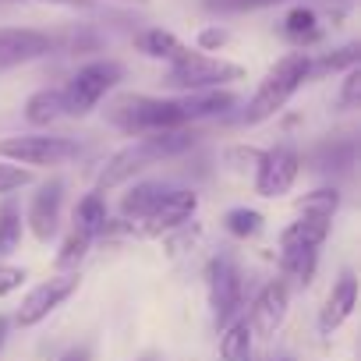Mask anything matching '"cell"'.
<instances>
[{"label": "cell", "instance_id": "4fadbf2b", "mask_svg": "<svg viewBox=\"0 0 361 361\" xmlns=\"http://www.w3.org/2000/svg\"><path fill=\"white\" fill-rule=\"evenodd\" d=\"M61 202H64V185L61 180H50L43 185L32 202H29V213H25V227L32 231V238L39 245H50L57 238V227H61Z\"/></svg>", "mask_w": 361, "mask_h": 361}, {"label": "cell", "instance_id": "d590c367", "mask_svg": "<svg viewBox=\"0 0 361 361\" xmlns=\"http://www.w3.org/2000/svg\"><path fill=\"white\" fill-rule=\"evenodd\" d=\"M43 4H61V8H96V0H43Z\"/></svg>", "mask_w": 361, "mask_h": 361}, {"label": "cell", "instance_id": "e575fe53", "mask_svg": "<svg viewBox=\"0 0 361 361\" xmlns=\"http://www.w3.org/2000/svg\"><path fill=\"white\" fill-rule=\"evenodd\" d=\"M61 361H92V350H89L85 343H78V347H68V350L61 354Z\"/></svg>", "mask_w": 361, "mask_h": 361}, {"label": "cell", "instance_id": "8d00e7d4", "mask_svg": "<svg viewBox=\"0 0 361 361\" xmlns=\"http://www.w3.org/2000/svg\"><path fill=\"white\" fill-rule=\"evenodd\" d=\"M4 340H8V319L0 315V347H4Z\"/></svg>", "mask_w": 361, "mask_h": 361}, {"label": "cell", "instance_id": "6da1fadb", "mask_svg": "<svg viewBox=\"0 0 361 361\" xmlns=\"http://www.w3.org/2000/svg\"><path fill=\"white\" fill-rule=\"evenodd\" d=\"M195 142H199V135L192 131V124H188V128H173V131H152V135L135 138L131 145L117 149V152L106 159V166L99 170V192L121 188V185H128L131 177H138L142 170L185 156Z\"/></svg>", "mask_w": 361, "mask_h": 361}, {"label": "cell", "instance_id": "d6a6232c", "mask_svg": "<svg viewBox=\"0 0 361 361\" xmlns=\"http://www.w3.org/2000/svg\"><path fill=\"white\" fill-rule=\"evenodd\" d=\"M227 43H231V32L220 29V25H206V29L195 36V50H202V54H209V50H224Z\"/></svg>", "mask_w": 361, "mask_h": 361}, {"label": "cell", "instance_id": "8fae6325", "mask_svg": "<svg viewBox=\"0 0 361 361\" xmlns=\"http://www.w3.org/2000/svg\"><path fill=\"white\" fill-rule=\"evenodd\" d=\"M54 54V36L43 29H22V25H4L0 29V71L32 64L39 57Z\"/></svg>", "mask_w": 361, "mask_h": 361}, {"label": "cell", "instance_id": "5bb4252c", "mask_svg": "<svg viewBox=\"0 0 361 361\" xmlns=\"http://www.w3.org/2000/svg\"><path fill=\"white\" fill-rule=\"evenodd\" d=\"M354 308H357V276H354V273H343V276L333 283V290H329V298H326V305H322V312H319V329H322V333L340 329V326L354 315Z\"/></svg>", "mask_w": 361, "mask_h": 361}, {"label": "cell", "instance_id": "d6986e66", "mask_svg": "<svg viewBox=\"0 0 361 361\" xmlns=\"http://www.w3.org/2000/svg\"><path fill=\"white\" fill-rule=\"evenodd\" d=\"M64 117V99H61V89H36L29 99H25V121L32 128H50Z\"/></svg>", "mask_w": 361, "mask_h": 361}, {"label": "cell", "instance_id": "277c9868", "mask_svg": "<svg viewBox=\"0 0 361 361\" xmlns=\"http://www.w3.org/2000/svg\"><path fill=\"white\" fill-rule=\"evenodd\" d=\"M245 78V68L234 64V61H224V57H213V54H202V50H180V57L170 61V71H166V85L177 89V92H202V89H227L234 82Z\"/></svg>", "mask_w": 361, "mask_h": 361}, {"label": "cell", "instance_id": "ba28073f", "mask_svg": "<svg viewBox=\"0 0 361 361\" xmlns=\"http://www.w3.org/2000/svg\"><path fill=\"white\" fill-rule=\"evenodd\" d=\"M195 209H199V195L192 188H170V195L145 220H135V224L124 220V227L138 238H163V234H173L185 227L195 216Z\"/></svg>", "mask_w": 361, "mask_h": 361}, {"label": "cell", "instance_id": "3957f363", "mask_svg": "<svg viewBox=\"0 0 361 361\" xmlns=\"http://www.w3.org/2000/svg\"><path fill=\"white\" fill-rule=\"evenodd\" d=\"M106 121L121 128L124 135H152V131H173V128L192 124L177 99H156V96H135V92L117 96L106 106Z\"/></svg>", "mask_w": 361, "mask_h": 361}, {"label": "cell", "instance_id": "74e56055", "mask_svg": "<svg viewBox=\"0 0 361 361\" xmlns=\"http://www.w3.org/2000/svg\"><path fill=\"white\" fill-rule=\"evenodd\" d=\"M121 4H149V0H121Z\"/></svg>", "mask_w": 361, "mask_h": 361}, {"label": "cell", "instance_id": "f1b7e54d", "mask_svg": "<svg viewBox=\"0 0 361 361\" xmlns=\"http://www.w3.org/2000/svg\"><path fill=\"white\" fill-rule=\"evenodd\" d=\"M340 209V192L336 188H315L305 199H298V213H312V216H326L333 220V213Z\"/></svg>", "mask_w": 361, "mask_h": 361}, {"label": "cell", "instance_id": "44dd1931", "mask_svg": "<svg viewBox=\"0 0 361 361\" xmlns=\"http://www.w3.org/2000/svg\"><path fill=\"white\" fill-rule=\"evenodd\" d=\"M135 47L145 54V57H152V61H173V57H180V50H185V43H180L173 32H166V29H145V32H138L135 36Z\"/></svg>", "mask_w": 361, "mask_h": 361}, {"label": "cell", "instance_id": "d4e9b609", "mask_svg": "<svg viewBox=\"0 0 361 361\" xmlns=\"http://www.w3.org/2000/svg\"><path fill=\"white\" fill-rule=\"evenodd\" d=\"M315 170H322V173H340V170H347L350 163H354V145L350 142H326V145H319L315 149Z\"/></svg>", "mask_w": 361, "mask_h": 361}, {"label": "cell", "instance_id": "ab89813d", "mask_svg": "<svg viewBox=\"0 0 361 361\" xmlns=\"http://www.w3.org/2000/svg\"><path fill=\"white\" fill-rule=\"evenodd\" d=\"M142 361H156V357H152V354H149V357H142Z\"/></svg>", "mask_w": 361, "mask_h": 361}, {"label": "cell", "instance_id": "f546056e", "mask_svg": "<svg viewBox=\"0 0 361 361\" xmlns=\"http://www.w3.org/2000/svg\"><path fill=\"white\" fill-rule=\"evenodd\" d=\"M259 159H262V149H255V145H227L224 149V163L234 173H248V170L255 173Z\"/></svg>", "mask_w": 361, "mask_h": 361}, {"label": "cell", "instance_id": "83f0119b", "mask_svg": "<svg viewBox=\"0 0 361 361\" xmlns=\"http://www.w3.org/2000/svg\"><path fill=\"white\" fill-rule=\"evenodd\" d=\"M224 227H227V234L248 241V238H255L262 231V213L259 209H248V206H238V209H231L224 216Z\"/></svg>", "mask_w": 361, "mask_h": 361}, {"label": "cell", "instance_id": "4316f807", "mask_svg": "<svg viewBox=\"0 0 361 361\" xmlns=\"http://www.w3.org/2000/svg\"><path fill=\"white\" fill-rule=\"evenodd\" d=\"M89 248H92V241L89 238H82L78 231H71L68 238H64V245H61V252H57V269L61 273H78V266L85 262V255H89Z\"/></svg>", "mask_w": 361, "mask_h": 361}, {"label": "cell", "instance_id": "ffe728a7", "mask_svg": "<svg viewBox=\"0 0 361 361\" xmlns=\"http://www.w3.org/2000/svg\"><path fill=\"white\" fill-rule=\"evenodd\" d=\"M220 357L224 361H252V326L248 319H234L231 326L220 329Z\"/></svg>", "mask_w": 361, "mask_h": 361}, {"label": "cell", "instance_id": "9c48e42d", "mask_svg": "<svg viewBox=\"0 0 361 361\" xmlns=\"http://www.w3.org/2000/svg\"><path fill=\"white\" fill-rule=\"evenodd\" d=\"M298 173H301V156L294 145L262 149V159L255 166V192L262 199H283L294 188Z\"/></svg>", "mask_w": 361, "mask_h": 361}, {"label": "cell", "instance_id": "2e32d148", "mask_svg": "<svg viewBox=\"0 0 361 361\" xmlns=\"http://www.w3.org/2000/svg\"><path fill=\"white\" fill-rule=\"evenodd\" d=\"M170 188L173 185H163V180H142V185H131V192H124V199H121V216L128 224L145 220L170 195Z\"/></svg>", "mask_w": 361, "mask_h": 361}, {"label": "cell", "instance_id": "e0dca14e", "mask_svg": "<svg viewBox=\"0 0 361 361\" xmlns=\"http://www.w3.org/2000/svg\"><path fill=\"white\" fill-rule=\"evenodd\" d=\"M188 121H202V117H224L238 106V96L231 89H202V92H188L185 99H177Z\"/></svg>", "mask_w": 361, "mask_h": 361}, {"label": "cell", "instance_id": "30bf717a", "mask_svg": "<svg viewBox=\"0 0 361 361\" xmlns=\"http://www.w3.org/2000/svg\"><path fill=\"white\" fill-rule=\"evenodd\" d=\"M75 290H78V273H64V276L43 280L39 287H32V290L22 298V305H18V326H22V329L39 326V322H43L50 312H57Z\"/></svg>", "mask_w": 361, "mask_h": 361}, {"label": "cell", "instance_id": "cb8c5ba5", "mask_svg": "<svg viewBox=\"0 0 361 361\" xmlns=\"http://www.w3.org/2000/svg\"><path fill=\"white\" fill-rule=\"evenodd\" d=\"M283 32H287V39H294V43H315L319 36H322V29H319V15L312 11V8H290L287 11V18H283Z\"/></svg>", "mask_w": 361, "mask_h": 361}, {"label": "cell", "instance_id": "f35d334b", "mask_svg": "<svg viewBox=\"0 0 361 361\" xmlns=\"http://www.w3.org/2000/svg\"><path fill=\"white\" fill-rule=\"evenodd\" d=\"M269 361H294V357H287V354H280V357H269Z\"/></svg>", "mask_w": 361, "mask_h": 361}, {"label": "cell", "instance_id": "7c38bea8", "mask_svg": "<svg viewBox=\"0 0 361 361\" xmlns=\"http://www.w3.org/2000/svg\"><path fill=\"white\" fill-rule=\"evenodd\" d=\"M287 312H290V287H287V280H269V283L252 298L248 326H252V333H259V336H273V333L283 326Z\"/></svg>", "mask_w": 361, "mask_h": 361}, {"label": "cell", "instance_id": "4dcf8cb0", "mask_svg": "<svg viewBox=\"0 0 361 361\" xmlns=\"http://www.w3.org/2000/svg\"><path fill=\"white\" fill-rule=\"evenodd\" d=\"M340 106H343V110L361 106V64H354V68L343 71V82H340Z\"/></svg>", "mask_w": 361, "mask_h": 361}, {"label": "cell", "instance_id": "603a6c76", "mask_svg": "<svg viewBox=\"0 0 361 361\" xmlns=\"http://www.w3.org/2000/svg\"><path fill=\"white\" fill-rule=\"evenodd\" d=\"M361 64V47L357 43H347L333 54H322L319 61H308V78H326V75H336V71H347Z\"/></svg>", "mask_w": 361, "mask_h": 361}, {"label": "cell", "instance_id": "836d02e7", "mask_svg": "<svg viewBox=\"0 0 361 361\" xmlns=\"http://www.w3.org/2000/svg\"><path fill=\"white\" fill-rule=\"evenodd\" d=\"M25 269H18V266H0V298H8L11 290H18L22 283H25Z\"/></svg>", "mask_w": 361, "mask_h": 361}, {"label": "cell", "instance_id": "1f68e13d", "mask_svg": "<svg viewBox=\"0 0 361 361\" xmlns=\"http://www.w3.org/2000/svg\"><path fill=\"white\" fill-rule=\"evenodd\" d=\"M25 185H32V170L15 166V163H0V195H11Z\"/></svg>", "mask_w": 361, "mask_h": 361}, {"label": "cell", "instance_id": "7402d4cb", "mask_svg": "<svg viewBox=\"0 0 361 361\" xmlns=\"http://www.w3.org/2000/svg\"><path fill=\"white\" fill-rule=\"evenodd\" d=\"M22 231H25L22 206H18L11 195H4V202H0V255L18 252V245H22Z\"/></svg>", "mask_w": 361, "mask_h": 361}, {"label": "cell", "instance_id": "ac0fdd59", "mask_svg": "<svg viewBox=\"0 0 361 361\" xmlns=\"http://www.w3.org/2000/svg\"><path fill=\"white\" fill-rule=\"evenodd\" d=\"M106 224H110V209H106V199L99 192H89L85 199H78V206H75V231L82 238H89V241L99 238L106 231Z\"/></svg>", "mask_w": 361, "mask_h": 361}, {"label": "cell", "instance_id": "52a82bcc", "mask_svg": "<svg viewBox=\"0 0 361 361\" xmlns=\"http://www.w3.org/2000/svg\"><path fill=\"white\" fill-rule=\"evenodd\" d=\"M206 287H209V305H213V319L216 329L231 326L245 305V283H241V269L231 259H213L206 266Z\"/></svg>", "mask_w": 361, "mask_h": 361}, {"label": "cell", "instance_id": "5b68a950", "mask_svg": "<svg viewBox=\"0 0 361 361\" xmlns=\"http://www.w3.org/2000/svg\"><path fill=\"white\" fill-rule=\"evenodd\" d=\"M124 78V64L121 61H89L82 64L68 85L61 89V99H64V117H89L103 99L106 92H114Z\"/></svg>", "mask_w": 361, "mask_h": 361}, {"label": "cell", "instance_id": "9a60e30c", "mask_svg": "<svg viewBox=\"0 0 361 361\" xmlns=\"http://www.w3.org/2000/svg\"><path fill=\"white\" fill-rule=\"evenodd\" d=\"M329 238V220L326 216H312L301 213L290 227H283L280 234V252H294V248H322V241Z\"/></svg>", "mask_w": 361, "mask_h": 361}, {"label": "cell", "instance_id": "7a4b0ae2", "mask_svg": "<svg viewBox=\"0 0 361 361\" xmlns=\"http://www.w3.org/2000/svg\"><path fill=\"white\" fill-rule=\"evenodd\" d=\"M308 61H312V57L301 54V50L283 54V57L266 71V78L259 82V89H255V96L248 99L241 121H245L248 128H255V124H266L269 117H276V114L290 103V96L308 82Z\"/></svg>", "mask_w": 361, "mask_h": 361}, {"label": "cell", "instance_id": "8992f818", "mask_svg": "<svg viewBox=\"0 0 361 361\" xmlns=\"http://www.w3.org/2000/svg\"><path fill=\"white\" fill-rule=\"evenodd\" d=\"M78 142L68 135H11L0 138V159H8L25 170H43V166H64L78 156Z\"/></svg>", "mask_w": 361, "mask_h": 361}, {"label": "cell", "instance_id": "484cf974", "mask_svg": "<svg viewBox=\"0 0 361 361\" xmlns=\"http://www.w3.org/2000/svg\"><path fill=\"white\" fill-rule=\"evenodd\" d=\"M280 262H283V273H287V276H294L298 283H312V276H315V262H319V252H315V248L280 252Z\"/></svg>", "mask_w": 361, "mask_h": 361}]
</instances>
